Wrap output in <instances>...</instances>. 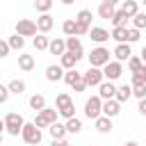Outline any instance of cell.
Wrapping results in <instances>:
<instances>
[{
	"label": "cell",
	"mask_w": 146,
	"mask_h": 146,
	"mask_svg": "<svg viewBox=\"0 0 146 146\" xmlns=\"http://www.w3.org/2000/svg\"><path fill=\"white\" fill-rule=\"evenodd\" d=\"M112 59H110V50L105 48V46H98V48H94L91 52H89V66H96V68H103L105 64H110Z\"/></svg>",
	"instance_id": "cell-1"
},
{
	"label": "cell",
	"mask_w": 146,
	"mask_h": 146,
	"mask_svg": "<svg viewBox=\"0 0 146 146\" xmlns=\"http://www.w3.org/2000/svg\"><path fill=\"white\" fill-rule=\"evenodd\" d=\"M84 114H87V119H91V121H96L98 116H103V98H100V96L87 98V103H84Z\"/></svg>",
	"instance_id": "cell-2"
},
{
	"label": "cell",
	"mask_w": 146,
	"mask_h": 146,
	"mask_svg": "<svg viewBox=\"0 0 146 146\" xmlns=\"http://www.w3.org/2000/svg\"><path fill=\"white\" fill-rule=\"evenodd\" d=\"M5 125H7V132H9L11 137H18L21 130H23V125H25V121H23V116H21L18 112H9V114L5 116Z\"/></svg>",
	"instance_id": "cell-3"
},
{
	"label": "cell",
	"mask_w": 146,
	"mask_h": 146,
	"mask_svg": "<svg viewBox=\"0 0 146 146\" xmlns=\"http://www.w3.org/2000/svg\"><path fill=\"white\" fill-rule=\"evenodd\" d=\"M21 137H23V141L25 144H30V146H36L39 141H41V130L34 125V123H25L23 125V130H21Z\"/></svg>",
	"instance_id": "cell-4"
},
{
	"label": "cell",
	"mask_w": 146,
	"mask_h": 146,
	"mask_svg": "<svg viewBox=\"0 0 146 146\" xmlns=\"http://www.w3.org/2000/svg\"><path fill=\"white\" fill-rule=\"evenodd\" d=\"M82 80L87 82V87H100V82H105V75H103V68H96V66H89L84 73H82Z\"/></svg>",
	"instance_id": "cell-5"
},
{
	"label": "cell",
	"mask_w": 146,
	"mask_h": 146,
	"mask_svg": "<svg viewBox=\"0 0 146 146\" xmlns=\"http://www.w3.org/2000/svg\"><path fill=\"white\" fill-rule=\"evenodd\" d=\"M36 23L34 21H30V18H18L16 21V34H21V36H36Z\"/></svg>",
	"instance_id": "cell-6"
},
{
	"label": "cell",
	"mask_w": 146,
	"mask_h": 146,
	"mask_svg": "<svg viewBox=\"0 0 146 146\" xmlns=\"http://www.w3.org/2000/svg\"><path fill=\"white\" fill-rule=\"evenodd\" d=\"M103 75H105V80H110V82L119 80V78L123 75V64H121V62H116V59H112L110 64H105V66H103Z\"/></svg>",
	"instance_id": "cell-7"
},
{
	"label": "cell",
	"mask_w": 146,
	"mask_h": 146,
	"mask_svg": "<svg viewBox=\"0 0 146 146\" xmlns=\"http://www.w3.org/2000/svg\"><path fill=\"white\" fill-rule=\"evenodd\" d=\"M112 55H114V59H116V62H121V64H123V62H128V59L132 57V48H130V43H116V48H114V52H112Z\"/></svg>",
	"instance_id": "cell-8"
},
{
	"label": "cell",
	"mask_w": 146,
	"mask_h": 146,
	"mask_svg": "<svg viewBox=\"0 0 146 146\" xmlns=\"http://www.w3.org/2000/svg\"><path fill=\"white\" fill-rule=\"evenodd\" d=\"M98 96H100L103 100H112V98H116V84L110 82V80L100 82V87H98Z\"/></svg>",
	"instance_id": "cell-9"
},
{
	"label": "cell",
	"mask_w": 146,
	"mask_h": 146,
	"mask_svg": "<svg viewBox=\"0 0 146 146\" xmlns=\"http://www.w3.org/2000/svg\"><path fill=\"white\" fill-rule=\"evenodd\" d=\"M119 112H121V103H119L116 98H112V100H103V116L114 119V116H119Z\"/></svg>",
	"instance_id": "cell-10"
},
{
	"label": "cell",
	"mask_w": 146,
	"mask_h": 146,
	"mask_svg": "<svg viewBox=\"0 0 146 146\" xmlns=\"http://www.w3.org/2000/svg\"><path fill=\"white\" fill-rule=\"evenodd\" d=\"M64 68L59 66V64H50L48 68H46V80L48 82H59V80H64Z\"/></svg>",
	"instance_id": "cell-11"
},
{
	"label": "cell",
	"mask_w": 146,
	"mask_h": 146,
	"mask_svg": "<svg viewBox=\"0 0 146 146\" xmlns=\"http://www.w3.org/2000/svg\"><path fill=\"white\" fill-rule=\"evenodd\" d=\"M52 27H55V21H52V16H50V14H41V16L36 18V30H39L41 34L50 32Z\"/></svg>",
	"instance_id": "cell-12"
},
{
	"label": "cell",
	"mask_w": 146,
	"mask_h": 146,
	"mask_svg": "<svg viewBox=\"0 0 146 146\" xmlns=\"http://www.w3.org/2000/svg\"><path fill=\"white\" fill-rule=\"evenodd\" d=\"M66 50H68V52H73L78 59H82V57H84V52H82V43H80V39H78V36H66Z\"/></svg>",
	"instance_id": "cell-13"
},
{
	"label": "cell",
	"mask_w": 146,
	"mask_h": 146,
	"mask_svg": "<svg viewBox=\"0 0 146 146\" xmlns=\"http://www.w3.org/2000/svg\"><path fill=\"white\" fill-rule=\"evenodd\" d=\"M121 11H123L128 18H135V16L139 14V2H137V0H123Z\"/></svg>",
	"instance_id": "cell-14"
},
{
	"label": "cell",
	"mask_w": 146,
	"mask_h": 146,
	"mask_svg": "<svg viewBox=\"0 0 146 146\" xmlns=\"http://www.w3.org/2000/svg\"><path fill=\"white\" fill-rule=\"evenodd\" d=\"M89 39L96 41V43H105V41L110 39V32H107L105 27H91V30H89Z\"/></svg>",
	"instance_id": "cell-15"
},
{
	"label": "cell",
	"mask_w": 146,
	"mask_h": 146,
	"mask_svg": "<svg viewBox=\"0 0 146 146\" xmlns=\"http://www.w3.org/2000/svg\"><path fill=\"white\" fill-rule=\"evenodd\" d=\"M48 132H50L52 139H66V135H68V132H66V125L59 123V121H57V123H50V125H48Z\"/></svg>",
	"instance_id": "cell-16"
},
{
	"label": "cell",
	"mask_w": 146,
	"mask_h": 146,
	"mask_svg": "<svg viewBox=\"0 0 146 146\" xmlns=\"http://www.w3.org/2000/svg\"><path fill=\"white\" fill-rule=\"evenodd\" d=\"M78 62H80V59H78L73 52H68V50H66V52L62 55V62H59V66H62L64 71H71V68H75V64H78Z\"/></svg>",
	"instance_id": "cell-17"
},
{
	"label": "cell",
	"mask_w": 146,
	"mask_h": 146,
	"mask_svg": "<svg viewBox=\"0 0 146 146\" xmlns=\"http://www.w3.org/2000/svg\"><path fill=\"white\" fill-rule=\"evenodd\" d=\"M36 66V62H34V55H18V68L21 71H32Z\"/></svg>",
	"instance_id": "cell-18"
},
{
	"label": "cell",
	"mask_w": 146,
	"mask_h": 146,
	"mask_svg": "<svg viewBox=\"0 0 146 146\" xmlns=\"http://www.w3.org/2000/svg\"><path fill=\"white\" fill-rule=\"evenodd\" d=\"M94 125H96V130H98V132H103V135H105V132H112V128H114L110 116H98V119L94 121Z\"/></svg>",
	"instance_id": "cell-19"
},
{
	"label": "cell",
	"mask_w": 146,
	"mask_h": 146,
	"mask_svg": "<svg viewBox=\"0 0 146 146\" xmlns=\"http://www.w3.org/2000/svg\"><path fill=\"white\" fill-rule=\"evenodd\" d=\"M116 14V7L114 5H107V2H100V7H98V16L100 18H105V21H112V16Z\"/></svg>",
	"instance_id": "cell-20"
},
{
	"label": "cell",
	"mask_w": 146,
	"mask_h": 146,
	"mask_svg": "<svg viewBox=\"0 0 146 146\" xmlns=\"http://www.w3.org/2000/svg\"><path fill=\"white\" fill-rule=\"evenodd\" d=\"M48 50H50L52 55H59V57H62V55L66 52V41H64V39H52L50 46H48Z\"/></svg>",
	"instance_id": "cell-21"
},
{
	"label": "cell",
	"mask_w": 146,
	"mask_h": 146,
	"mask_svg": "<svg viewBox=\"0 0 146 146\" xmlns=\"http://www.w3.org/2000/svg\"><path fill=\"white\" fill-rule=\"evenodd\" d=\"M30 107H32L34 112H41V110H46L48 105H46V98H43V94H34V96H30Z\"/></svg>",
	"instance_id": "cell-22"
},
{
	"label": "cell",
	"mask_w": 146,
	"mask_h": 146,
	"mask_svg": "<svg viewBox=\"0 0 146 146\" xmlns=\"http://www.w3.org/2000/svg\"><path fill=\"white\" fill-rule=\"evenodd\" d=\"M130 96H132V87H130V84H121V87H116V100H119V103H125Z\"/></svg>",
	"instance_id": "cell-23"
},
{
	"label": "cell",
	"mask_w": 146,
	"mask_h": 146,
	"mask_svg": "<svg viewBox=\"0 0 146 146\" xmlns=\"http://www.w3.org/2000/svg\"><path fill=\"white\" fill-rule=\"evenodd\" d=\"M66 132H71V135H78L80 130H82V121L78 119V116H73V119H66Z\"/></svg>",
	"instance_id": "cell-24"
},
{
	"label": "cell",
	"mask_w": 146,
	"mask_h": 146,
	"mask_svg": "<svg viewBox=\"0 0 146 146\" xmlns=\"http://www.w3.org/2000/svg\"><path fill=\"white\" fill-rule=\"evenodd\" d=\"M112 39L116 43H128V27H114L112 30Z\"/></svg>",
	"instance_id": "cell-25"
},
{
	"label": "cell",
	"mask_w": 146,
	"mask_h": 146,
	"mask_svg": "<svg viewBox=\"0 0 146 146\" xmlns=\"http://www.w3.org/2000/svg\"><path fill=\"white\" fill-rule=\"evenodd\" d=\"M7 43H9L11 50H23V46H25V36H21V34H11V36L7 39Z\"/></svg>",
	"instance_id": "cell-26"
},
{
	"label": "cell",
	"mask_w": 146,
	"mask_h": 146,
	"mask_svg": "<svg viewBox=\"0 0 146 146\" xmlns=\"http://www.w3.org/2000/svg\"><path fill=\"white\" fill-rule=\"evenodd\" d=\"M80 80H82V73H80V71H75V68H71V71H66V73H64V82H66L68 87H73V84H75V82H80Z\"/></svg>",
	"instance_id": "cell-27"
},
{
	"label": "cell",
	"mask_w": 146,
	"mask_h": 146,
	"mask_svg": "<svg viewBox=\"0 0 146 146\" xmlns=\"http://www.w3.org/2000/svg\"><path fill=\"white\" fill-rule=\"evenodd\" d=\"M68 105H73V98H71L68 94H57V98H55V107L62 112V110L68 107Z\"/></svg>",
	"instance_id": "cell-28"
},
{
	"label": "cell",
	"mask_w": 146,
	"mask_h": 146,
	"mask_svg": "<svg viewBox=\"0 0 146 146\" xmlns=\"http://www.w3.org/2000/svg\"><path fill=\"white\" fill-rule=\"evenodd\" d=\"M75 30H78V25H75V18H66V21L62 23V32H64L66 36H75Z\"/></svg>",
	"instance_id": "cell-29"
},
{
	"label": "cell",
	"mask_w": 146,
	"mask_h": 146,
	"mask_svg": "<svg viewBox=\"0 0 146 146\" xmlns=\"http://www.w3.org/2000/svg\"><path fill=\"white\" fill-rule=\"evenodd\" d=\"M7 87H9V94H14V96H21V94L25 91V82H23V80H18V78H16V80H11Z\"/></svg>",
	"instance_id": "cell-30"
},
{
	"label": "cell",
	"mask_w": 146,
	"mask_h": 146,
	"mask_svg": "<svg viewBox=\"0 0 146 146\" xmlns=\"http://www.w3.org/2000/svg\"><path fill=\"white\" fill-rule=\"evenodd\" d=\"M112 25H114V27H125V25H128V16H125L121 9H116V14L112 16Z\"/></svg>",
	"instance_id": "cell-31"
},
{
	"label": "cell",
	"mask_w": 146,
	"mask_h": 146,
	"mask_svg": "<svg viewBox=\"0 0 146 146\" xmlns=\"http://www.w3.org/2000/svg\"><path fill=\"white\" fill-rule=\"evenodd\" d=\"M32 46H34L36 50H48L50 41H48V36H43V34H36V36L32 39Z\"/></svg>",
	"instance_id": "cell-32"
},
{
	"label": "cell",
	"mask_w": 146,
	"mask_h": 146,
	"mask_svg": "<svg viewBox=\"0 0 146 146\" xmlns=\"http://www.w3.org/2000/svg\"><path fill=\"white\" fill-rule=\"evenodd\" d=\"M91 18H94L91 9H80L78 16H75V21H80V23H84V25H89V27H91Z\"/></svg>",
	"instance_id": "cell-33"
},
{
	"label": "cell",
	"mask_w": 146,
	"mask_h": 146,
	"mask_svg": "<svg viewBox=\"0 0 146 146\" xmlns=\"http://www.w3.org/2000/svg\"><path fill=\"white\" fill-rule=\"evenodd\" d=\"M41 114L46 116V121H48V123H57L59 110H57V107H46V110H41Z\"/></svg>",
	"instance_id": "cell-34"
},
{
	"label": "cell",
	"mask_w": 146,
	"mask_h": 146,
	"mask_svg": "<svg viewBox=\"0 0 146 146\" xmlns=\"http://www.w3.org/2000/svg\"><path fill=\"white\" fill-rule=\"evenodd\" d=\"M132 84H146V64L139 68V71H135L132 73V80H130Z\"/></svg>",
	"instance_id": "cell-35"
},
{
	"label": "cell",
	"mask_w": 146,
	"mask_h": 146,
	"mask_svg": "<svg viewBox=\"0 0 146 146\" xmlns=\"http://www.w3.org/2000/svg\"><path fill=\"white\" fill-rule=\"evenodd\" d=\"M50 7H52V0H34V9L39 14H48Z\"/></svg>",
	"instance_id": "cell-36"
},
{
	"label": "cell",
	"mask_w": 146,
	"mask_h": 146,
	"mask_svg": "<svg viewBox=\"0 0 146 146\" xmlns=\"http://www.w3.org/2000/svg\"><path fill=\"white\" fill-rule=\"evenodd\" d=\"M144 66V62H141V57H137V55H132L130 59H128V68H130V73H135V71H139Z\"/></svg>",
	"instance_id": "cell-37"
},
{
	"label": "cell",
	"mask_w": 146,
	"mask_h": 146,
	"mask_svg": "<svg viewBox=\"0 0 146 146\" xmlns=\"http://www.w3.org/2000/svg\"><path fill=\"white\" fill-rule=\"evenodd\" d=\"M132 27H137V30H144V27H146V14H144V11H139V14L132 18Z\"/></svg>",
	"instance_id": "cell-38"
},
{
	"label": "cell",
	"mask_w": 146,
	"mask_h": 146,
	"mask_svg": "<svg viewBox=\"0 0 146 146\" xmlns=\"http://www.w3.org/2000/svg\"><path fill=\"white\" fill-rule=\"evenodd\" d=\"M130 87H132V96L135 98H139V100L146 98V84H130Z\"/></svg>",
	"instance_id": "cell-39"
},
{
	"label": "cell",
	"mask_w": 146,
	"mask_h": 146,
	"mask_svg": "<svg viewBox=\"0 0 146 146\" xmlns=\"http://www.w3.org/2000/svg\"><path fill=\"white\" fill-rule=\"evenodd\" d=\"M32 123H34V125H36L39 130H41V128H48V125H50V123L46 121V116H43L41 112H36V116H34V121H32Z\"/></svg>",
	"instance_id": "cell-40"
},
{
	"label": "cell",
	"mask_w": 146,
	"mask_h": 146,
	"mask_svg": "<svg viewBox=\"0 0 146 146\" xmlns=\"http://www.w3.org/2000/svg\"><path fill=\"white\" fill-rule=\"evenodd\" d=\"M75 25H78V30H75V36H84V34H89V25H84V23H80V21H75Z\"/></svg>",
	"instance_id": "cell-41"
},
{
	"label": "cell",
	"mask_w": 146,
	"mask_h": 146,
	"mask_svg": "<svg viewBox=\"0 0 146 146\" xmlns=\"http://www.w3.org/2000/svg\"><path fill=\"white\" fill-rule=\"evenodd\" d=\"M9 96H11V94H9V87H7V84H0V105H5V103L9 100Z\"/></svg>",
	"instance_id": "cell-42"
},
{
	"label": "cell",
	"mask_w": 146,
	"mask_h": 146,
	"mask_svg": "<svg viewBox=\"0 0 146 146\" xmlns=\"http://www.w3.org/2000/svg\"><path fill=\"white\" fill-rule=\"evenodd\" d=\"M135 41H139V30L137 27H130L128 30V43H135Z\"/></svg>",
	"instance_id": "cell-43"
},
{
	"label": "cell",
	"mask_w": 146,
	"mask_h": 146,
	"mask_svg": "<svg viewBox=\"0 0 146 146\" xmlns=\"http://www.w3.org/2000/svg\"><path fill=\"white\" fill-rule=\"evenodd\" d=\"M59 114H62L64 119H73V116H75V105H68V107H64Z\"/></svg>",
	"instance_id": "cell-44"
},
{
	"label": "cell",
	"mask_w": 146,
	"mask_h": 146,
	"mask_svg": "<svg viewBox=\"0 0 146 146\" xmlns=\"http://www.w3.org/2000/svg\"><path fill=\"white\" fill-rule=\"evenodd\" d=\"M9 50H11V48H9V43L0 39V59H5V57L9 55Z\"/></svg>",
	"instance_id": "cell-45"
},
{
	"label": "cell",
	"mask_w": 146,
	"mask_h": 146,
	"mask_svg": "<svg viewBox=\"0 0 146 146\" xmlns=\"http://www.w3.org/2000/svg\"><path fill=\"white\" fill-rule=\"evenodd\" d=\"M84 89H87V82H84V80H80V82L73 84V91H75V94H80V91H84Z\"/></svg>",
	"instance_id": "cell-46"
},
{
	"label": "cell",
	"mask_w": 146,
	"mask_h": 146,
	"mask_svg": "<svg viewBox=\"0 0 146 146\" xmlns=\"http://www.w3.org/2000/svg\"><path fill=\"white\" fill-rule=\"evenodd\" d=\"M50 146H68V141H66V139H52Z\"/></svg>",
	"instance_id": "cell-47"
},
{
	"label": "cell",
	"mask_w": 146,
	"mask_h": 146,
	"mask_svg": "<svg viewBox=\"0 0 146 146\" xmlns=\"http://www.w3.org/2000/svg\"><path fill=\"white\" fill-rule=\"evenodd\" d=\"M139 114H144V116H146V98H141V100H139Z\"/></svg>",
	"instance_id": "cell-48"
},
{
	"label": "cell",
	"mask_w": 146,
	"mask_h": 146,
	"mask_svg": "<svg viewBox=\"0 0 146 146\" xmlns=\"http://www.w3.org/2000/svg\"><path fill=\"white\" fill-rule=\"evenodd\" d=\"M141 62H144V64H146V46H144V48H141Z\"/></svg>",
	"instance_id": "cell-49"
},
{
	"label": "cell",
	"mask_w": 146,
	"mask_h": 146,
	"mask_svg": "<svg viewBox=\"0 0 146 146\" xmlns=\"http://www.w3.org/2000/svg\"><path fill=\"white\" fill-rule=\"evenodd\" d=\"M2 130H7V125H5V119H0V132Z\"/></svg>",
	"instance_id": "cell-50"
},
{
	"label": "cell",
	"mask_w": 146,
	"mask_h": 146,
	"mask_svg": "<svg viewBox=\"0 0 146 146\" xmlns=\"http://www.w3.org/2000/svg\"><path fill=\"white\" fill-rule=\"evenodd\" d=\"M103 2H107V5H114V7H116V2H119V0H103Z\"/></svg>",
	"instance_id": "cell-51"
},
{
	"label": "cell",
	"mask_w": 146,
	"mask_h": 146,
	"mask_svg": "<svg viewBox=\"0 0 146 146\" xmlns=\"http://www.w3.org/2000/svg\"><path fill=\"white\" fill-rule=\"evenodd\" d=\"M123 146H139V144H137V141H125Z\"/></svg>",
	"instance_id": "cell-52"
},
{
	"label": "cell",
	"mask_w": 146,
	"mask_h": 146,
	"mask_svg": "<svg viewBox=\"0 0 146 146\" xmlns=\"http://www.w3.org/2000/svg\"><path fill=\"white\" fill-rule=\"evenodd\" d=\"M62 2H64V5H73L75 0H62Z\"/></svg>",
	"instance_id": "cell-53"
},
{
	"label": "cell",
	"mask_w": 146,
	"mask_h": 146,
	"mask_svg": "<svg viewBox=\"0 0 146 146\" xmlns=\"http://www.w3.org/2000/svg\"><path fill=\"white\" fill-rule=\"evenodd\" d=\"M0 146H2V132H0Z\"/></svg>",
	"instance_id": "cell-54"
},
{
	"label": "cell",
	"mask_w": 146,
	"mask_h": 146,
	"mask_svg": "<svg viewBox=\"0 0 146 146\" xmlns=\"http://www.w3.org/2000/svg\"><path fill=\"white\" fill-rule=\"evenodd\" d=\"M141 2H144V5H146V0H141Z\"/></svg>",
	"instance_id": "cell-55"
}]
</instances>
